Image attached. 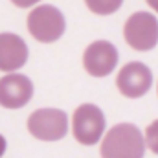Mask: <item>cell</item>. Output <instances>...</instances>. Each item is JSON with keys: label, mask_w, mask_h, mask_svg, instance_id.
I'll list each match as a JSON object with an SVG mask.
<instances>
[{"label": "cell", "mask_w": 158, "mask_h": 158, "mask_svg": "<svg viewBox=\"0 0 158 158\" xmlns=\"http://www.w3.org/2000/svg\"><path fill=\"white\" fill-rule=\"evenodd\" d=\"M125 42L136 52H149L158 44V19L153 13L136 11L123 26Z\"/></svg>", "instance_id": "obj_3"}, {"label": "cell", "mask_w": 158, "mask_h": 158, "mask_svg": "<svg viewBox=\"0 0 158 158\" xmlns=\"http://www.w3.org/2000/svg\"><path fill=\"white\" fill-rule=\"evenodd\" d=\"M118 50L109 40H94L83 53V66L92 77H107L118 64Z\"/></svg>", "instance_id": "obj_6"}, {"label": "cell", "mask_w": 158, "mask_h": 158, "mask_svg": "<svg viewBox=\"0 0 158 158\" xmlns=\"http://www.w3.org/2000/svg\"><path fill=\"white\" fill-rule=\"evenodd\" d=\"M28 44L17 33H0V70L9 74L20 70L28 63Z\"/></svg>", "instance_id": "obj_9"}, {"label": "cell", "mask_w": 158, "mask_h": 158, "mask_svg": "<svg viewBox=\"0 0 158 158\" xmlns=\"http://www.w3.org/2000/svg\"><path fill=\"white\" fill-rule=\"evenodd\" d=\"M17 7H31L35 4H39L40 0H11Z\"/></svg>", "instance_id": "obj_12"}, {"label": "cell", "mask_w": 158, "mask_h": 158, "mask_svg": "<svg viewBox=\"0 0 158 158\" xmlns=\"http://www.w3.org/2000/svg\"><path fill=\"white\" fill-rule=\"evenodd\" d=\"M28 131L42 142L63 140L68 132V116L61 109H37L28 118Z\"/></svg>", "instance_id": "obj_5"}, {"label": "cell", "mask_w": 158, "mask_h": 158, "mask_svg": "<svg viewBox=\"0 0 158 158\" xmlns=\"http://www.w3.org/2000/svg\"><path fill=\"white\" fill-rule=\"evenodd\" d=\"M85 4L94 15L107 17V15H112L118 11L123 4V0H85Z\"/></svg>", "instance_id": "obj_10"}, {"label": "cell", "mask_w": 158, "mask_h": 158, "mask_svg": "<svg viewBox=\"0 0 158 158\" xmlns=\"http://www.w3.org/2000/svg\"><path fill=\"white\" fill-rule=\"evenodd\" d=\"M145 145L149 147V151L158 155V119H155L145 129Z\"/></svg>", "instance_id": "obj_11"}, {"label": "cell", "mask_w": 158, "mask_h": 158, "mask_svg": "<svg viewBox=\"0 0 158 158\" xmlns=\"http://www.w3.org/2000/svg\"><path fill=\"white\" fill-rule=\"evenodd\" d=\"M145 2H147V6H149L153 11H156L158 13V0H145Z\"/></svg>", "instance_id": "obj_14"}, {"label": "cell", "mask_w": 158, "mask_h": 158, "mask_svg": "<svg viewBox=\"0 0 158 158\" xmlns=\"http://www.w3.org/2000/svg\"><path fill=\"white\" fill-rule=\"evenodd\" d=\"M26 26H28L30 35L35 40L50 44L63 37L66 30V20H64V15L55 6L40 4L30 11Z\"/></svg>", "instance_id": "obj_2"}, {"label": "cell", "mask_w": 158, "mask_h": 158, "mask_svg": "<svg viewBox=\"0 0 158 158\" xmlns=\"http://www.w3.org/2000/svg\"><path fill=\"white\" fill-rule=\"evenodd\" d=\"M151 85H153V72L147 64H143L140 61L127 63L119 70L118 77H116L118 90L125 98H131V99H138V98L145 96L149 92Z\"/></svg>", "instance_id": "obj_7"}, {"label": "cell", "mask_w": 158, "mask_h": 158, "mask_svg": "<svg viewBox=\"0 0 158 158\" xmlns=\"http://www.w3.org/2000/svg\"><path fill=\"white\" fill-rule=\"evenodd\" d=\"M33 98V83L24 74L9 72L0 77V107L22 109Z\"/></svg>", "instance_id": "obj_8"}, {"label": "cell", "mask_w": 158, "mask_h": 158, "mask_svg": "<svg viewBox=\"0 0 158 158\" xmlns=\"http://www.w3.org/2000/svg\"><path fill=\"white\" fill-rule=\"evenodd\" d=\"M101 158H143L145 138L132 123H118L103 136Z\"/></svg>", "instance_id": "obj_1"}, {"label": "cell", "mask_w": 158, "mask_h": 158, "mask_svg": "<svg viewBox=\"0 0 158 158\" xmlns=\"http://www.w3.org/2000/svg\"><path fill=\"white\" fill-rule=\"evenodd\" d=\"M105 114L99 107L92 103H83L74 110L72 116V132L74 138L83 145H96L105 134Z\"/></svg>", "instance_id": "obj_4"}, {"label": "cell", "mask_w": 158, "mask_h": 158, "mask_svg": "<svg viewBox=\"0 0 158 158\" xmlns=\"http://www.w3.org/2000/svg\"><path fill=\"white\" fill-rule=\"evenodd\" d=\"M6 147H7V142H6V138L0 134V158L4 156V153H6Z\"/></svg>", "instance_id": "obj_13"}]
</instances>
